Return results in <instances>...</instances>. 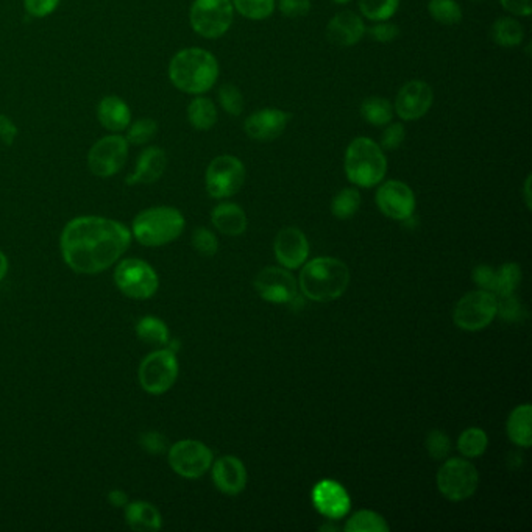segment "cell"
I'll return each mask as SVG.
<instances>
[{"mask_svg": "<svg viewBox=\"0 0 532 532\" xmlns=\"http://www.w3.org/2000/svg\"><path fill=\"white\" fill-rule=\"evenodd\" d=\"M167 167V155L158 146H149L136 159L135 170L127 176V185H152L158 182Z\"/></svg>", "mask_w": 532, "mask_h": 532, "instance_id": "cell-21", "label": "cell"}, {"mask_svg": "<svg viewBox=\"0 0 532 532\" xmlns=\"http://www.w3.org/2000/svg\"><path fill=\"white\" fill-rule=\"evenodd\" d=\"M212 481L225 495H239L247 486L246 465L238 457H221L212 467Z\"/></svg>", "mask_w": 532, "mask_h": 532, "instance_id": "cell-22", "label": "cell"}, {"mask_svg": "<svg viewBox=\"0 0 532 532\" xmlns=\"http://www.w3.org/2000/svg\"><path fill=\"white\" fill-rule=\"evenodd\" d=\"M211 221L221 233L227 236H240L248 225L246 211L230 202L217 205L211 214Z\"/></svg>", "mask_w": 532, "mask_h": 532, "instance_id": "cell-24", "label": "cell"}, {"mask_svg": "<svg viewBox=\"0 0 532 532\" xmlns=\"http://www.w3.org/2000/svg\"><path fill=\"white\" fill-rule=\"evenodd\" d=\"M114 281L130 299H150L158 291V275L140 259H125L119 264L114 272Z\"/></svg>", "mask_w": 532, "mask_h": 532, "instance_id": "cell-12", "label": "cell"}, {"mask_svg": "<svg viewBox=\"0 0 532 532\" xmlns=\"http://www.w3.org/2000/svg\"><path fill=\"white\" fill-rule=\"evenodd\" d=\"M497 316V295L489 291H474L465 293L459 300L453 312L456 327L465 331H480L489 327Z\"/></svg>", "mask_w": 532, "mask_h": 532, "instance_id": "cell-9", "label": "cell"}, {"mask_svg": "<svg viewBox=\"0 0 532 532\" xmlns=\"http://www.w3.org/2000/svg\"><path fill=\"white\" fill-rule=\"evenodd\" d=\"M497 314L506 322H520L527 317V310L520 300L515 297V293H509L497 297Z\"/></svg>", "mask_w": 532, "mask_h": 532, "instance_id": "cell-40", "label": "cell"}, {"mask_svg": "<svg viewBox=\"0 0 532 532\" xmlns=\"http://www.w3.org/2000/svg\"><path fill=\"white\" fill-rule=\"evenodd\" d=\"M300 287L308 299L333 302L346 293L350 283V270L336 257H316L300 272Z\"/></svg>", "mask_w": 532, "mask_h": 532, "instance_id": "cell-3", "label": "cell"}, {"mask_svg": "<svg viewBox=\"0 0 532 532\" xmlns=\"http://www.w3.org/2000/svg\"><path fill=\"white\" fill-rule=\"evenodd\" d=\"M531 180L532 176H527V182H525V187H523V194H525V203H527V210L532 208V195H531Z\"/></svg>", "mask_w": 532, "mask_h": 532, "instance_id": "cell-52", "label": "cell"}, {"mask_svg": "<svg viewBox=\"0 0 532 532\" xmlns=\"http://www.w3.org/2000/svg\"><path fill=\"white\" fill-rule=\"evenodd\" d=\"M312 504L323 517L329 520H339L348 514L351 500L348 491L333 480L317 482L312 489Z\"/></svg>", "mask_w": 532, "mask_h": 532, "instance_id": "cell-18", "label": "cell"}, {"mask_svg": "<svg viewBox=\"0 0 532 532\" xmlns=\"http://www.w3.org/2000/svg\"><path fill=\"white\" fill-rule=\"evenodd\" d=\"M406 138V127L401 122L387 123L386 129L383 130L381 133L380 144L383 150H397L401 147Z\"/></svg>", "mask_w": 532, "mask_h": 532, "instance_id": "cell-41", "label": "cell"}, {"mask_svg": "<svg viewBox=\"0 0 532 532\" xmlns=\"http://www.w3.org/2000/svg\"><path fill=\"white\" fill-rule=\"evenodd\" d=\"M130 144L121 133L100 138L88 153V167L94 176L110 178L116 176L129 158Z\"/></svg>", "mask_w": 532, "mask_h": 532, "instance_id": "cell-10", "label": "cell"}, {"mask_svg": "<svg viewBox=\"0 0 532 532\" xmlns=\"http://www.w3.org/2000/svg\"><path fill=\"white\" fill-rule=\"evenodd\" d=\"M473 280L480 289L493 293L497 283V270L491 269V266H478L473 270Z\"/></svg>", "mask_w": 532, "mask_h": 532, "instance_id": "cell-47", "label": "cell"}, {"mask_svg": "<svg viewBox=\"0 0 532 532\" xmlns=\"http://www.w3.org/2000/svg\"><path fill=\"white\" fill-rule=\"evenodd\" d=\"M473 2H480V0H473Z\"/></svg>", "mask_w": 532, "mask_h": 532, "instance_id": "cell-55", "label": "cell"}, {"mask_svg": "<svg viewBox=\"0 0 532 532\" xmlns=\"http://www.w3.org/2000/svg\"><path fill=\"white\" fill-rule=\"evenodd\" d=\"M6 270H8V261L4 253L0 252V280L6 275Z\"/></svg>", "mask_w": 532, "mask_h": 532, "instance_id": "cell-53", "label": "cell"}, {"mask_svg": "<svg viewBox=\"0 0 532 532\" xmlns=\"http://www.w3.org/2000/svg\"><path fill=\"white\" fill-rule=\"evenodd\" d=\"M521 269L517 264H503L497 269V283H495V295H509L520 286Z\"/></svg>", "mask_w": 532, "mask_h": 532, "instance_id": "cell-38", "label": "cell"}, {"mask_svg": "<svg viewBox=\"0 0 532 532\" xmlns=\"http://www.w3.org/2000/svg\"><path fill=\"white\" fill-rule=\"evenodd\" d=\"M234 12L250 21L269 19L276 10V0H231Z\"/></svg>", "mask_w": 532, "mask_h": 532, "instance_id": "cell-33", "label": "cell"}, {"mask_svg": "<svg viewBox=\"0 0 532 532\" xmlns=\"http://www.w3.org/2000/svg\"><path fill=\"white\" fill-rule=\"evenodd\" d=\"M361 116L365 122L374 127H386L387 123L392 122L395 116L393 104L380 95L365 97L361 104Z\"/></svg>", "mask_w": 532, "mask_h": 532, "instance_id": "cell-28", "label": "cell"}, {"mask_svg": "<svg viewBox=\"0 0 532 532\" xmlns=\"http://www.w3.org/2000/svg\"><path fill=\"white\" fill-rule=\"evenodd\" d=\"M293 114L280 108H263L248 114L244 121V133L257 142H270L286 131Z\"/></svg>", "mask_w": 532, "mask_h": 532, "instance_id": "cell-17", "label": "cell"}, {"mask_svg": "<svg viewBox=\"0 0 532 532\" xmlns=\"http://www.w3.org/2000/svg\"><path fill=\"white\" fill-rule=\"evenodd\" d=\"M311 6V0H276L281 14L291 19L304 18L310 14Z\"/></svg>", "mask_w": 532, "mask_h": 532, "instance_id": "cell-45", "label": "cell"}, {"mask_svg": "<svg viewBox=\"0 0 532 532\" xmlns=\"http://www.w3.org/2000/svg\"><path fill=\"white\" fill-rule=\"evenodd\" d=\"M429 16L445 27H453L463 21V8L456 0H429L428 2Z\"/></svg>", "mask_w": 532, "mask_h": 532, "instance_id": "cell-31", "label": "cell"}, {"mask_svg": "<svg viewBox=\"0 0 532 532\" xmlns=\"http://www.w3.org/2000/svg\"><path fill=\"white\" fill-rule=\"evenodd\" d=\"M125 520L133 531L153 532L161 529V515L155 506L146 501L129 504L125 510Z\"/></svg>", "mask_w": 532, "mask_h": 532, "instance_id": "cell-25", "label": "cell"}, {"mask_svg": "<svg viewBox=\"0 0 532 532\" xmlns=\"http://www.w3.org/2000/svg\"><path fill=\"white\" fill-rule=\"evenodd\" d=\"M169 80L178 91L203 95L217 83L221 68L216 57L202 47L182 49L170 59Z\"/></svg>", "mask_w": 532, "mask_h": 532, "instance_id": "cell-2", "label": "cell"}, {"mask_svg": "<svg viewBox=\"0 0 532 532\" xmlns=\"http://www.w3.org/2000/svg\"><path fill=\"white\" fill-rule=\"evenodd\" d=\"M491 40L506 49L518 47L525 40V29L518 19L503 16L491 25Z\"/></svg>", "mask_w": 532, "mask_h": 532, "instance_id": "cell-29", "label": "cell"}, {"mask_svg": "<svg viewBox=\"0 0 532 532\" xmlns=\"http://www.w3.org/2000/svg\"><path fill=\"white\" fill-rule=\"evenodd\" d=\"M18 138V127L6 114H0V142L5 146H13Z\"/></svg>", "mask_w": 532, "mask_h": 532, "instance_id": "cell-50", "label": "cell"}, {"mask_svg": "<svg viewBox=\"0 0 532 532\" xmlns=\"http://www.w3.org/2000/svg\"><path fill=\"white\" fill-rule=\"evenodd\" d=\"M387 521L372 510H359L347 521V532H389Z\"/></svg>", "mask_w": 532, "mask_h": 532, "instance_id": "cell-36", "label": "cell"}, {"mask_svg": "<svg viewBox=\"0 0 532 532\" xmlns=\"http://www.w3.org/2000/svg\"><path fill=\"white\" fill-rule=\"evenodd\" d=\"M367 35L374 40V42H381V44H387V42L395 41L400 36V27L395 23H389V21H383V23H374L370 29L365 32Z\"/></svg>", "mask_w": 532, "mask_h": 532, "instance_id": "cell-44", "label": "cell"}, {"mask_svg": "<svg viewBox=\"0 0 532 532\" xmlns=\"http://www.w3.org/2000/svg\"><path fill=\"white\" fill-rule=\"evenodd\" d=\"M108 501L116 508H122L127 504V495L122 491H113L108 493Z\"/></svg>", "mask_w": 532, "mask_h": 532, "instance_id": "cell-51", "label": "cell"}, {"mask_svg": "<svg viewBox=\"0 0 532 532\" xmlns=\"http://www.w3.org/2000/svg\"><path fill=\"white\" fill-rule=\"evenodd\" d=\"M344 170L348 182L355 186H378L387 174L386 153L376 140L367 136L351 140L344 155Z\"/></svg>", "mask_w": 532, "mask_h": 532, "instance_id": "cell-4", "label": "cell"}, {"mask_svg": "<svg viewBox=\"0 0 532 532\" xmlns=\"http://www.w3.org/2000/svg\"><path fill=\"white\" fill-rule=\"evenodd\" d=\"M169 464L183 478H200L212 465V451L199 440H180L169 450Z\"/></svg>", "mask_w": 532, "mask_h": 532, "instance_id": "cell-13", "label": "cell"}, {"mask_svg": "<svg viewBox=\"0 0 532 532\" xmlns=\"http://www.w3.org/2000/svg\"><path fill=\"white\" fill-rule=\"evenodd\" d=\"M193 246L203 257H214L219 248L217 238L208 229H197L193 234Z\"/></svg>", "mask_w": 532, "mask_h": 532, "instance_id": "cell-43", "label": "cell"}, {"mask_svg": "<svg viewBox=\"0 0 532 532\" xmlns=\"http://www.w3.org/2000/svg\"><path fill=\"white\" fill-rule=\"evenodd\" d=\"M365 32L367 25L364 23L363 16L350 10L338 13L327 23L328 41L334 46H356L357 42L363 41Z\"/></svg>", "mask_w": 532, "mask_h": 532, "instance_id": "cell-20", "label": "cell"}, {"mask_svg": "<svg viewBox=\"0 0 532 532\" xmlns=\"http://www.w3.org/2000/svg\"><path fill=\"white\" fill-rule=\"evenodd\" d=\"M255 289L261 299L270 303H293L299 297L295 278L281 267L261 270L255 278Z\"/></svg>", "mask_w": 532, "mask_h": 532, "instance_id": "cell-16", "label": "cell"}, {"mask_svg": "<svg viewBox=\"0 0 532 532\" xmlns=\"http://www.w3.org/2000/svg\"><path fill=\"white\" fill-rule=\"evenodd\" d=\"M140 442V446L150 455H161L167 448V439L164 437L163 434L157 433V431L142 434Z\"/></svg>", "mask_w": 532, "mask_h": 532, "instance_id": "cell-48", "label": "cell"}, {"mask_svg": "<svg viewBox=\"0 0 532 532\" xmlns=\"http://www.w3.org/2000/svg\"><path fill=\"white\" fill-rule=\"evenodd\" d=\"M378 186L376 205L381 212L393 221H410L417 205L414 191L400 180H389Z\"/></svg>", "mask_w": 532, "mask_h": 532, "instance_id": "cell-15", "label": "cell"}, {"mask_svg": "<svg viewBox=\"0 0 532 532\" xmlns=\"http://www.w3.org/2000/svg\"><path fill=\"white\" fill-rule=\"evenodd\" d=\"M480 484V474L473 464L465 459H448L437 473L440 493L450 501H464L472 497Z\"/></svg>", "mask_w": 532, "mask_h": 532, "instance_id": "cell-8", "label": "cell"}, {"mask_svg": "<svg viewBox=\"0 0 532 532\" xmlns=\"http://www.w3.org/2000/svg\"><path fill=\"white\" fill-rule=\"evenodd\" d=\"M158 133V123L150 117H142L136 122L130 123L125 140L130 146H147Z\"/></svg>", "mask_w": 532, "mask_h": 532, "instance_id": "cell-37", "label": "cell"}, {"mask_svg": "<svg viewBox=\"0 0 532 532\" xmlns=\"http://www.w3.org/2000/svg\"><path fill=\"white\" fill-rule=\"evenodd\" d=\"M275 255L283 267L299 269L308 259L310 242L302 230L287 227L276 234Z\"/></svg>", "mask_w": 532, "mask_h": 532, "instance_id": "cell-19", "label": "cell"}, {"mask_svg": "<svg viewBox=\"0 0 532 532\" xmlns=\"http://www.w3.org/2000/svg\"><path fill=\"white\" fill-rule=\"evenodd\" d=\"M136 334L149 346H166L169 342V329L157 317H144L136 325Z\"/></svg>", "mask_w": 532, "mask_h": 532, "instance_id": "cell-32", "label": "cell"}, {"mask_svg": "<svg viewBox=\"0 0 532 532\" xmlns=\"http://www.w3.org/2000/svg\"><path fill=\"white\" fill-rule=\"evenodd\" d=\"M217 100L222 106L223 112L230 114V116L238 117L244 112L246 106V100L244 95L240 93L239 88L233 85V83H225L219 91H217Z\"/></svg>", "mask_w": 532, "mask_h": 532, "instance_id": "cell-39", "label": "cell"}, {"mask_svg": "<svg viewBox=\"0 0 532 532\" xmlns=\"http://www.w3.org/2000/svg\"><path fill=\"white\" fill-rule=\"evenodd\" d=\"M246 183V166L238 157L221 155L212 159L205 172L206 191L212 199H229Z\"/></svg>", "mask_w": 532, "mask_h": 532, "instance_id": "cell-7", "label": "cell"}, {"mask_svg": "<svg viewBox=\"0 0 532 532\" xmlns=\"http://www.w3.org/2000/svg\"><path fill=\"white\" fill-rule=\"evenodd\" d=\"M131 233L117 221L99 216L72 219L59 246L66 264L78 274L94 275L112 267L129 248Z\"/></svg>", "mask_w": 532, "mask_h": 532, "instance_id": "cell-1", "label": "cell"}, {"mask_svg": "<svg viewBox=\"0 0 532 532\" xmlns=\"http://www.w3.org/2000/svg\"><path fill=\"white\" fill-rule=\"evenodd\" d=\"M178 376V363L174 351L157 350L140 363V383L144 391L153 395L167 392Z\"/></svg>", "mask_w": 532, "mask_h": 532, "instance_id": "cell-11", "label": "cell"}, {"mask_svg": "<svg viewBox=\"0 0 532 532\" xmlns=\"http://www.w3.org/2000/svg\"><path fill=\"white\" fill-rule=\"evenodd\" d=\"M500 4L506 12L518 18H529L532 14L531 0H500Z\"/></svg>", "mask_w": 532, "mask_h": 532, "instance_id": "cell-49", "label": "cell"}, {"mask_svg": "<svg viewBox=\"0 0 532 532\" xmlns=\"http://www.w3.org/2000/svg\"><path fill=\"white\" fill-rule=\"evenodd\" d=\"M401 0H357L359 13L372 23L391 21L397 14Z\"/></svg>", "mask_w": 532, "mask_h": 532, "instance_id": "cell-30", "label": "cell"}, {"mask_svg": "<svg viewBox=\"0 0 532 532\" xmlns=\"http://www.w3.org/2000/svg\"><path fill=\"white\" fill-rule=\"evenodd\" d=\"M185 230V217L172 206L142 211L133 221V234L142 246L161 247L176 240Z\"/></svg>", "mask_w": 532, "mask_h": 532, "instance_id": "cell-5", "label": "cell"}, {"mask_svg": "<svg viewBox=\"0 0 532 532\" xmlns=\"http://www.w3.org/2000/svg\"><path fill=\"white\" fill-rule=\"evenodd\" d=\"M427 450L436 461L448 457L451 451L450 437L442 431H431L427 437Z\"/></svg>", "mask_w": 532, "mask_h": 532, "instance_id": "cell-42", "label": "cell"}, {"mask_svg": "<svg viewBox=\"0 0 532 532\" xmlns=\"http://www.w3.org/2000/svg\"><path fill=\"white\" fill-rule=\"evenodd\" d=\"M487 445H489V437L486 431L481 428H468L457 440V448L461 451V455L470 459L484 455Z\"/></svg>", "mask_w": 532, "mask_h": 532, "instance_id": "cell-34", "label": "cell"}, {"mask_svg": "<svg viewBox=\"0 0 532 532\" xmlns=\"http://www.w3.org/2000/svg\"><path fill=\"white\" fill-rule=\"evenodd\" d=\"M361 206V194L355 187H346L336 194L333 202H331V212L338 219H350L356 214Z\"/></svg>", "mask_w": 532, "mask_h": 532, "instance_id": "cell-35", "label": "cell"}, {"mask_svg": "<svg viewBox=\"0 0 532 532\" xmlns=\"http://www.w3.org/2000/svg\"><path fill=\"white\" fill-rule=\"evenodd\" d=\"M187 121L193 125V129L199 131H208L216 127L219 121L216 104L205 95H194L187 105Z\"/></svg>", "mask_w": 532, "mask_h": 532, "instance_id": "cell-27", "label": "cell"}, {"mask_svg": "<svg viewBox=\"0 0 532 532\" xmlns=\"http://www.w3.org/2000/svg\"><path fill=\"white\" fill-rule=\"evenodd\" d=\"M97 119L106 131L122 133L131 123V110L121 97L106 95L97 105Z\"/></svg>", "mask_w": 532, "mask_h": 532, "instance_id": "cell-23", "label": "cell"}, {"mask_svg": "<svg viewBox=\"0 0 532 532\" xmlns=\"http://www.w3.org/2000/svg\"><path fill=\"white\" fill-rule=\"evenodd\" d=\"M334 4H338V5H347V4H350L351 0H331Z\"/></svg>", "mask_w": 532, "mask_h": 532, "instance_id": "cell-54", "label": "cell"}, {"mask_svg": "<svg viewBox=\"0 0 532 532\" xmlns=\"http://www.w3.org/2000/svg\"><path fill=\"white\" fill-rule=\"evenodd\" d=\"M434 91L423 80H410L404 83L398 91L393 104V112L401 121L414 122L427 116L433 108Z\"/></svg>", "mask_w": 532, "mask_h": 532, "instance_id": "cell-14", "label": "cell"}, {"mask_svg": "<svg viewBox=\"0 0 532 532\" xmlns=\"http://www.w3.org/2000/svg\"><path fill=\"white\" fill-rule=\"evenodd\" d=\"M532 406L520 404L510 412L508 419V436L515 445L529 448L532 445Z\"/></svg>", "mask_w": 532, "mask_h": 532, "instance_id": "cell-26", "label": "cell"}, {"mask_svg": "<svg viewBox=\"0 0 532 532\" xmlns=\"http://www.w3.org/2000/svg\"><path fill=\"white\" fill-rule=\"evenodd\" d=\"M234 21L231 0H194L189 8V23L206 40H219L229 33Z\"/></svg>", "mask_w": 532, "mask_h": 532, "instance_id": "cell-6", "label": "cell"}, {"mask_svg": "<svg viewBox=\"0 0 532 532\" xmlns=\"http://www.w3.org/2000/svg\"><path fill=\"white\" fill-rule=\"evenodd\" d=\"M61 0H23V8L32 18H47L57 12Z\"/></svg>", "mask_w": 532, "mask_h": 532, "instance_id": "cell-46", "label": "cell"}]
</instances>
